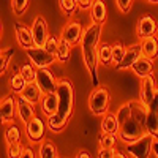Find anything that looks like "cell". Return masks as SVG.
<instances>
[{
    "instance_id": "cell-1",
    "label": "cell",
    "mask_w": 158,
    "mask_h": 158,
    "mask_svg": "<svg viewBox=\"0 0 158 158\" xmlns=\"http://www.w3.org/2000/svg\"><path fill=\"white\" fill-rule=\"evenodd\" d=\"M57 97H59V108L54 115L48 117V127L59 133L65 127L73 114V106H74V90L68 79H60L57 85Z\"/></svg>"
},
{
    "instance_id": "cell-2",
    "label": "cell",
    "mask_w": 158,
    "mask_h": 158,
    "mask_svg": "<svg viewBox=\"0 0 158 158\" xmlns=\"http://www.w3.org/2000/svg\"><path fill=\"white\" fill-rule=\"evenodd\" d=\"M100 36H101V24H90L82 33L81 40V52L85 68L92 76V84L98 87V46H100Z\"/></svg>"
},
{
    "instance_id": "cell-3",
    "label": "cell",
    "mask_w": 158,
    "mask_h": 158,
    "mask_svg": "<svg viewBox=\"0 0 158 158\" xmlns=\"http://www.w3.org/2000/svg\"><path fill=\"white\" fill-rule=\"evenodd\" d=\"M111 103V95L108 89L104 87H95L89 95V109L92 111L94 115H104L108 114Z\"/></svg>"
},
{
    "instance_id": "cell-4",
    "label": "cell",
    "mask_w": 158,
    "mask_h": 158,
    "mask_svg": "<svg viewBox=\"0 0 158 158\" xmlns=\"http://www.w3.org/2000/svg\"><path fill=\"white\" fill-rule=\"evenodd\" d=\"M147 127L139 123L136 118L131 115L128 120H125L122 125H120V130H118V138H120L125 144H130L139 138H142L144 135H147Z\"/></svg>"
},
{
    "instance_id": "cell-5",
    "label": "cell",
    "mask_w": 158,
    "mask_h": 158,
    "mask_svg": "<svg viewBox=\"0 0 158 158\" xmlns=\"http://www.w3.org/2000/svg\"><path fill=\"white\" fill-rule=\"evenodd\" d=\"M156 136L147 133V135H144L142 138L133 141V142H130L127 144V153L131 155L133 158H149L150 153L153 152V141H155Z\"/></svg>"
},
{
    "instance_id": "cell-6",
    "label": "cell",
    "mask_w": 158,
    "mask_h": 158,
    "mask_svg": "<svg viewBox=\"0 0 158 158\" xmlns=\"http://www.w3.org/2000/svg\"><path fill=\"white\" fill-rule=\"evenodd\" d=\"M25 54H27V57L30 59V62L35 65L36 68H48L49 65H52L57 57L54 52H51L48 51L46 48H29V49H25Z\"/></svg>"
},
{
    "instance_id": "cell-7",
    "label": "cell",
    "mask_w": 158,
    "mask_h": 158,
    "mask_svg": "<svg viewBox=\"0 0 158 158\" xmlns=\"http://www.w3.org/2000/svg\"><path fill=\"white\" fill-rule=\"evenodd\" d=\"M35 82L40 85V89L43 90V94H56L57 92V85L59 81L54 77L48 68H36V79Z\"/></svg>"
},
{
    "instance_id": "cell-8",
    "label": "cell",
    "mask_w": 158,
    "mask_h": 158,
    "mask_svg": "<svg viewBox=\"0 0 158 158\" xmlns=\"http://www.w3.org/2000/svg\"><path fill=\"white\" fill-rule=\"evenodd\" d=\"M44 130H46V125L41 120V117L35 115L29 123H25V135H27L29 141L33 144L44 141Z\"/></svg>"
},
{
    "instance_id": "cell-9",
    "label": "cell",
    "mask_w": 158,
    "mask_h": 158,
    "mask_svg": "<svg viewBox=\"0 0 158 158\" xmlns=\"http://www.w3.org/2000/svg\"><path fill=\"white\" fill-rule=\"evenodd\" d=\"M32 35H33V43L36 48H44L49 33H48V24L43 16H36L32 24Z\"/></svg>"
},
{
    "instance_id": "cell-10",
    "label": "cell",
    "mask_w": 158,
    "mask_h": 158,
    "mask_svg": "<svg viewBox=\"0 0 158 158\" xmlns=\"http://www.w3.org/2000/svg\"><path fill=\"white\" fill-rule=\"evenodd\" d=\"M18 111V98L13 95H8L0 103V117H2L3 123H13Z\"/></svg>"
},
{
    "instance_id": "cell-11",
    "label": "cell",
    "mask_w": 158,
    "mask_h": 158,
    "mask_svg": "<svg viewBox=\"0 0 158 158\" xmlns=\"http://www.w3.org/2000/svg\"><path fill=\"white\" fill-rule=\"evenodd\" d=\"M141 89H139V101L142 104L149 106L153 95H155V90H156V82H155V77L152 74L146 76V77H141Z\"/></svg>"
},
{
    "instance_id": "cell-12",
    "label": "cell",
    "mask_w": 158,
    "mask_h": 158,
    "mask_svg": "<svg viewBox=\"0 0 158 158\" xmlns=\"http://www.w3.org/2000/svg\"><path fill=\"white\" fill-rule=\"evenodd\" d=\"M156 30H158V24L155 22L153 18H150V16H142V18L138 21L136 33H138V36H139L141 40L155 36Z\"/></svg>"
},
{
    "instance_id": "cell-13",
    "label": "cell",
    "mask_w": 158,
    "mask_h": 158,
    "mask_svg": "<svg viewBox=\"0 0 158 158\" xmlns=\"http://www.w3.org/2000/svg\"><path fill=\"white\" fill-rule=\"evenodd\" d=\"M82 33H84V30H82L81 24L79 22H70L62 29L60 38L67 40L70 44H77V43H81V40H82Z\"/></svg>"
},
{
    "instance_id": "cell-14",
    "label": "cell",
    "mask_w": 158,
    "mask_h": 158,
    "mask_svg": "<svg viewBox=\"0 0 158 158\" xmlns=\"http://www.w3.org/2000/svg\"><path fill=\"white\" fill-rule=\"evenodd\" d=\"M142 57V46L141 43H136V44H131L130 48H127V52L123 56V60L117 65V70H127V68H131L135 65V62L138 59Z\"/></svg>"
},
{
    "instance_id": "cell-15",
    "label": "cell",
    "mask_w": 158,
    "mask_h": 158,
    "mask_svg": "<svg viewBox=\"0 0 158 158\" xmlns=\"http://www.w3.org/2000/svg\"><path fill=\"white\" fill-rule=\"evenodd\" d=\"M16 98H18V115L22 120V123H29L35 117V104L22 98L21 95Z\"/></svg>"
},
{
    "instance_id": "cell-16",
    "label": "cell",
    "mask_w": 158,
    "mask_h": 158,
    "mask_svg": "<svg viewBox=\"0 0 158 158\" xmlns=\"http://www.w3.org/2000/svg\"><path fill=\"white\" fill-rule=\"evenodd\" d=\"M131 70H133V73L138 74L139 77H146V76L152 74V71H153V59H149L146 56H142L141 59H138L135 62Z\"/></svg>"
},
{
    "instance_id": "cell-17",
    "label": "cell",
    "mask_w": 158,
    "mask_h": 158,
    "mask_svg": "<svg viewBox=\"0 0 158 158\" xmlns=\"http://www.w3.org/2000/svg\"><path fill=\"white\" fill-rule=\"evenodd\" d=\"M15 32H16V36H18V43L24 49H29V48L35 46L32 30H29L27 27H24V25H21V24H16L15 25Z\"/></svg>"
},
{
    "instance_id": "cell-18",
    "label": "cell",
    "mask_w": 158,
    "mask_h": 158,
    "mask_svg": "<svg viewBox=\"0 0 158 158\" xmlns=\"http://www.w3.org/2000/svg\"><path fill=\"white\" fill-rule=\"evenodd\" d=\"M19 95L22 98H25L27 101L36 104L40 100H41V97H43V90L40 89V85L36 82H27V85L24 87V90L21 92Z\"/></svg>"
},
{
    "instance_id": "cell-19",
    "label": "cell",
    "mask_w": 158,
    "mask_h": 158,
    "mask_svg": "<svg viewBox=\"0 0 158 158\" xmlns=\"http://www.w3.org/2000/svg\"><path fill=\"white\" fill-rule=\"evenodd\" d=\"M57 108H59V97L57 94H46L41 100V109H43V114L51 117L57 112Z\"/></svg>"
},
{
    "instance_id": "cell-20",
    "label": "cell",
    "mask_w": 158,
    "mask_h": 158,
    "mask_svg": "<svg viewBox=\"0 0 158 158\" xmlns=\"http://www.w3.org/2000/svg\"><path fill=\"white\" fill-rule=\"evenodd\" d=\"M118 130H120V125L117 122V115L112 112H108L103 115L101 120V133H111V135H117Z\"/></svg>"
},
{
    "instance_id": "cell-21",
    "label": "cell",
    "mask_w": 158,
    "mask_h": 158,
    "mask_svg": "<svg viewBox=\"0 0 158 158\" xmlns=\"http://www.w3.org/2000/svg\"><path fill=\"white\" fill-rule=\"evenodd\" d=\"M90 16L94 19V22L97 24H104L106 21V5H104L103 0H95L94 5H92V10H90Z\"/></svg>"
},
{
    "instance_id": "cell-22",
    "label": "cell",
    "mask_w": 158,
    "mask_h": 158,
    "mask_svg": "<svg viewBox=\"0 0 158 158\" xmlns=\"http://www.w3.org/2000/svg\"><path fill=\"white\" fill-rule=\"evenodd\" d=\"M142 56H146L149 59H155L158 56V38L156 36H150L142 40Z\"/></svg>"
},
{
    "instance_id": "cell-23",
    "label": "cell",
    "mask_w": 158,
    "mask_h": 158,
    "mask_svg": "<svg viewBox=\"0 0 158 158\" xmlns=\"http://www.w3.org/2000/svg\"><path fill=\"white\" fill-rule=\"evenodd\" d=\"M131 104V115H133L136 120L142 125H146L147 120V106L142 104L141 101H130Z\"/></svg>"
},
{
    "instance_id": "cell-24",
    "label": "cell",
    "mask_w": 158,
    "mask_h": 158,
    "mask_svg": "<svg viewBox=\"0 0 158 158\" xmlns=\"http://www.w3.org/2000/svg\"><path fill=\"white\" fill-rule=\"evenodd\" d=\"M38 156L40 158H59V152H57L56 144L51 142V141H43L40 144Z\"/></svg>"
},
{
    "instance_id": "cell-25",
    "label": "cell",
    "mask_w": 158,
    "mask_h": 158,
    "mask_svg": "<svg viewBox=\"0 0 158 158\" xmlns=\"http://www.w3.org/2000/svg\"><path fill=\"white\" fill-rule=\"evenodd\" d=\"M98 62L104 67L112 63V46L108 43H103L98 46Z\"/></svg>"
},
{
    "instance_id": "cell-26",
    "label": "cell",
    "mask_w": 158,
    "mask_h": 158,
    "mask_svg": "<svg viewBox=\"0 0 158 158\" xmlns=\"http://www.w3.org/2000/svg\"><path fill=\"white\" fill-rule=\"evenodd\" d=\"M146 127L150 135L158 138V111L155 109H149L147 108V120H146Z\"/></svg>"
},
{
    "instance_id": "cell-27",
    "label": "cell",
    "mask_w": 158,
    "mask_h": 158,
    "mask_svg": "<svg viewBox=\"0 0 158 158\" xmlns=\"http://www.w3.org/2000/svg\"><path fill=\"white\" fill-rule=\"evenodd\" d=\"M70 49H71V44L67 41V40H63L60 38V41H59V48L56 51V57L59 62H67L70 59Z\"/></svg>"
},
{
    "instance_id": "cell-28",
    "label": "cell",
    "mask_w": 158,
    "mask_h": 158,
    "mask_svg": "<svg viewBox=\"0 0 158 158\" xmlns=\"http://www.w3.org/2000/svg\"><path fill=\"white\" fill-rule=\"evenodd\" d=\"M10 85H11V90L15 92V94H21V92L24 90V87L27 85V81H25L24 76H22L21 71H19V73H15V74L11 76Z\"/></svg>"
},
{
    "instance_id": "cell-29",
    "label": "cell",
    "mask_w": 158,
    "mask_h": 158,
    "mask_svg": "<svg viewBox=\"0 0 158 158\" xmlns=\"http://www.w3.org/2000/svg\"><path fill=\"white\" fill-rule=\"evenodd\" d=\"M5 141L8 146L11 144H16V142H21V130L16 127V125H10L5 131Z\"/></svg>"
},
{
    "instance_id": "cell-30",
    "label": "cell",
    "mask_w": 158,
    "mask_h": 158,
    "mask_svg": "<svg viewBox=\"0 0 158 158\" xmlns=\"http://www.w3.org/2000/svg\"><path fill=\"white\" fill-rule=\"evenodd\" d=\"M36 67L33 63H24L22 67H21V74L24 76V79L27 82H35V79H36Z\"/></svg>"
},
{
    "instance_id": "cell-31",
    "label": "cell",
    "mask_w": 158,
    "mask_h": 158,
    "mask_svg": "<svg viewBox=\"0 0 158 158\" xmlns=\"http://www.w3.org/2000/svg\"><path fill=\"white\" fill-rule=\"evenodd\" d=\"M125 52H127V48H125L122 43H115V44L112 46V63L115 65V67L123 60Z\"/></svg>"
},
{
    "instance_id": "cell-32",
    "label": "cell",
    "mask_w": 158,
    "mask_h": 158,
    "mask_svg": "<svg viewBox=\"0 0 158 158\" xmlns=\"http://www.w3.org/2000/svg\"><path fill=\"white\" fill-rule=\"evenodd\" d=\"M115 115H117V122H118V125H122L125 120H128V118L131 117V104H130V103L122 104V106L117 109Z\"/></svg>"
},
{
    "instance_id": "cell-33",
    "label": "cell",
    "mask_w": 158,
    "mask_h": 158,
    "mask_svg": "<svg viewBox=\"0 0 158 158\" xmlns=\"http://www.w3.org/2000/svg\"><path fill=\"white\" fill-rule=\"evenodd\" d=\"M15 56V49L13 48H8V49H2V54H0V60H2V65H0V73H5L6 68H8V63L10 60Z\"/></svg>"
},
{
    "instance_id": "cell-34",
    "label": "cell",
    "mask_w": 158,
    "mask_h": 158,
    "mask_svg": "<svg viewBox=\"0 0 158 158\" xmlns=\"http://www.w3.org/2000/svg\"><path fill=\"white\" fill-rule=\"evenodd\" d=\"M117 138L115 135H111V133H101L100 135V147L101 149H109V147H114Z\"/></svg>"
},
{
    "instance_id": "cell-35",
    "label": "cell",
    "mask_w": 158,
    "mask_h": 158,
    "mask_svg": "<svg viewBox=\"0 0 158 158\" xmlns=\"http://www.w3.org/2000/svg\"><path fill=\"white\" fill-rule=\"evenodd\" d=\"M27 5H29V0H11V8L16 16H22L25 10H27Z\"/></svg>"
},
{
    "instance_id": "cell-36",
    "label": "cell",
    "mask_w": 158,
    "mask_h": 158,
    "mask_svg": "<svg viewBox=\"0 0 158 158\" xmlns=\"http://www.w3.org/2000/svg\"><path fill=\"white\" fill-rule=\"evenodd\" d=\"M59 3H60V8L63 10L65 15L71 16L77 6V0H59Z\"/></svg>"
},
{
    "instance_id": "cell-37",
    "label": "cell",
    "mask_w": 158,
    "mask_h": 158,
    "mask_svg": "<svg viewBox=\"0 0 158 158\" xmlns=\"http://www.w3.org/2000/svg\"><path fill=\"white\" fill-rule=\"evenodd\" d=\"M22 152H24V146H22L21 142L11 144V146H8V149H6L8 158H21Z\"/></svg>"
},
{
    "instance_id": "cell-38",
    "label": "cell",
    "mask_w": 158,
    "mask_h": 158,
    "mask_svg": "<svg viewBox=\"0 0 158 158\" xmlns=\"http://www.w3.org/2000/svg\"><path fill=\"white\" fill-rule=\"evenodd\" d=\"M59 41H60L59 38L49 36L48 41H46V44H44V48H46L48 51H51V52H54V54H56V51H57V48H59Z\"/></svg>"
},
{
    "instance_id": "cell-39",
    "label": "cell",
    "mask_w": 158,
    "mask_h": 158,
    "mask_svg": "<svg viewBox=\"0 0 158 158\" xmlns=\"http://www.w3.org/2000/svg\"><path fill=\"white\" fill-rule=\"evenodd\" d=\"M115 2H117V6L122 13H128L131 5H133V0H115Z\"/></svg>"
},
{
    "instance_id": "cell-40",
    "label": "cell",
    "mask_w": 158,
    "mask_h": 158,
    "mask_svg": "<svg viewBox=\"0 0 158 158\" xmlns=\"http://www.w3.org/2000/svg\"><path fill=\"white\" fill-rule=\"evenodd\" d=\"M114 156H115V150L112 147H109V149H101L100 147L98 158H114Z\"/></svg>"
},
{
    "instance_id": "cell-41",
    "label": "cell",
    "mask_w": 158,
    "mask_h": 158,
    "mask_svg": "<svg viewBox=\"0 0 158 158\" xmlns=\"http://www.w3.org/2000/svg\"><path fill=\"white\" fill-rule=\"evenodd\" d=\"M94 2L95 0H77V6L82 8V10H89V8H92Z\"/></svg>"
},
{
    "instance_id": "cell-42",
    "label": "cell",
    "mask_w": 158,
    "mask_h": 158,
    "mask_svg": "<svg viewBox=\"0 0 158 158\" xmlns=\"http://www.w3.org/2000/svg\"><path fill=\"white\" fill-rule=\"evenodd\" d=\"M21 158H35V152L30 147H24V152L21 155Z\"/></svg>"
},
{
    "instance_id": "cell-43",
    "label": "cell",
    "mask_w": 158,
    "mask_h": 158,
    "mask_svg": "<svg viewBox=\"0 0 158 158\" xmlns=\"http://www.w3.org/2000/svg\"><path fill=\"white\" fill-rule=\"evenodd\" d=\"M74 158H92V156H90V153H89V152H85V150H81V152H79V153H77Z\"/></svg>"
},
{
    "instance_id": "cell-44",
    "label": "cell",
    "mask_w": 158,
    "mask_h": 158,
    "mask_svg": "<svg viewBox=\"0 0 158 158\" xmlns=\"http://www.w3.org/2000/svg\"><path fill=\"white\" fill-rule=\"evenodd\" d=\"M153 152H155V156L158 158V138H155L153 141Z\"/></svg>"
},
{
    "instance_id": "cell-45",
    "label": "cell",
    "mask_w": 158,
    "mask_h": 158,
    "mask_svg": "<svg viewBox=\"0 0 158 158\" xmlns=\"http://www.w3.org/2000/svg\"><path fill=\"white\" fill-rule=\"evenodd\" d=\"M114 158H127V155H123V153H120V152H115V156Z\"/></svg>"
},
{
    "instance_id": "cell-46",
    "label": "cell",
    "mask_w": 158,
    "mask_h": 158,
    "mask_svg": "<svg viewBox=\"0 0 158 158\" xmlns=\"http://www.w3.org/2000/svg\"><path fill=\"white\" fill-rule=\"evenodd\" d=\"M149 3H158V0H147Z\"/></svg>"
}]
</instances>
